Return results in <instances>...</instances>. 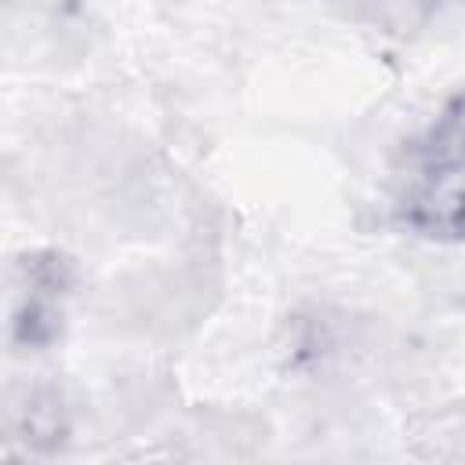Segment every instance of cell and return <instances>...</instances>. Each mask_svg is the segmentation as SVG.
<instances>
[{"instance_id":"obj_1","label":"cell","mask_w":465,"mask_h":465,"mask_svg":"<svg viewBox=\"0 0 465 465\" xmlns=\"http://www.w3.org/2000/svg\"><path fill=\"white\" fill-rule=\"evenodd\" d=\"M425 163L429 171H465V94L432 120L425 138Z\"/></svg>"}]
</instances>
